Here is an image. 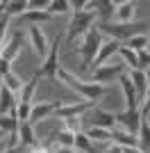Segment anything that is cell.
<instances>
[{
	"instance_id": "cell-1",
	"label": "cell",
	"mask_w": 150,
	"mask_h": 153,
	"mask_svg": "<svg viewBox=\"0 0 150 153\" xmlns=\"http://www.w3.org/2000/svg\"><path fill=\"white\" fill-rule=\"evenodd\" d=\"M57 80H59V82H64V85H68L71 89H75L82 98H87V101H91V103H93L96 98H100L102 94H107V87H105V85L87 82V80H82V78L73 76L71 71H66L64 66H59V71H57Z\"/></svg>"
},
{
	"instance_id": "cell-2",
	"label": "cell",
	"mask_w": 150,
	"mask_h": 153,
	"mask_svg": "<svg viewBox=\"0 0 150 153\" xmlns=\"http://www.w3.org/2000/svg\"><path fill=\"white\" fill-rule=\"evenodd\" d=\"M100 46H102V32L98 30V25H91L87 30V34L82 37V44L77 46V51H80V55H82V62H84V69L87 71H91Z\"/></svg>"
},
{
	"instance_id": "cell-3",
	"label": "cell",
	"mask_w": 150,
	"mask_h": 153,
	"mask_svg": "<svg viewBox=\"0 0 150 153\" xmlns=\"http://www.w3.org/2000/svg\"><path fill=\"white\" fill-rule=\"evenodd\" d=\"M146 23H100L98 30L102 34H107L109 39H116V41H127V39L137 37V34H143Z\"/></svg>"
},
{
	"instance_id": "cell-4",
	"label": "cell",
	"mask_w": 150,
	"mask_h": 153,
	"mask_svg": "<svg viewBox=\"0 0 150 153\" xmlns=\"http://www.w3.org/2000/svg\"><path fill=\"white\" fill-rule=\"evenodd\" d=\"M93 21H96V12H89V9L87 12H75L68 21V27H66V41L73 44L75 39L84 37L87 30L93 25Z\"/></svg>"
},
{
	"instance_id": "cell-5",
	"label": "cell",
	"mask_w": 150,
	"mask_h": 153,
	"mask_svg": "<svg viewBox=\"0 0 150 153\" xmlns=\"http://www.w3.org/2000/svg\"><path fill=\"white\" fill-rule=\"evenodd\" d=\"M64 37L62 34H57L55 41L50 44V51L46 55L43 64H41V69L37 71L39 78H48V80H57V71H59V46H62Z\"/></svg>"
},
{
	"instance_id": "cell-6",
	"label": "cell",
	"mask_w": 150,
	"mask_h": 153,
	"mask_svg": "<svg viewBox=\"0 0 150 153\" xmlns=\"http://www.w3.org/2000/svg\"><path fill=\"white\" fill-rule=\"evenodd\" d=\"M125 73V64H102L98 69L91 71V80L89 82H96V85H102V82H112L114 78H121Z\"/></svg>"
},
{
	"instance_id": "cell-7",
	"label": "cell",
	"mask_w": 150,
	"mask_h": 153,
	"mask_svg": "<svg viewBox=\"0 0 150 153\" xmlns=\"http://www.w3.org/2000/svg\"><path fill=\"white\" fill-rule=\"evenodd\" d=\"M114 117H116V123L125 128V133L134 135V137L139 135V126H141V112L139 110H134V112L123 110V112H118V114H114Z\"/></svg>"
},
{
	"instance_id": "cell-8",
	"label": "cell",
	"mask_w": 150,
	"mask_h": 153,
	"mask_svg": "<svg viewBox=\"0 0 150 153\" xmlns=\"http://www.w3.org/2000/svg\"><path fill=\"white\" fill-rule=\"evenodd\" d=\"M21 46H23V34H21V32L9 34V39L0 46V57L7 59V62H14L16 55H18V51H21Z\"/></svg>"
},
{
	"instance_id": "cell-9",
	"label": "cell",
	"mask_w": 150,
	"mask_h": 153,
	"mask_svg": "<svg viewBox=\"0 0 150 153\" xmlns=\"http://www.w3.org/2000/svg\"><path fill=\"white\" fill-rule=\"evenodd\" d=\"M118 82H121V87H123V94H125V105H127V112H134V110H141V103H139V98H137V91H134V85H132V80H130V76L127 73H123V76L118 78Z\"/></svg>"
},
{
	"instance_id": "cell-10",
	"label": "cell",
	"mask_w": 150,
	"mask_h": 153,
	"mask_svg": "<svg viewBox=\"0 0 150 153\" xmlns=\"http://www.w3.org/2000/svg\"><path fill=\"white\" fill-rule=\"evenodd\" d=\"M27 32H30V41H32L34 55L46 59V55H48V41H46V34L41 32V27L39 25H27Z\"/></svg>"
},
{
	"instance_id": "cell-11",
	"label": "cell",
	"mask_w": 150,
	"mask_h": 153,
	"mask_svg": "<svg viewBox=\"0 0 150 153\" xmlns=\"http://www.w3.org/2000/svg\"><path fill=\"white\" fill-rule=\"evenodd\" d=\"M89 12H96V16H100V23H107L112 19V14H116V2L112 0H93V2H87Z\"/></svg>"
},
{
	"instance_id": "cell-12",
	"label": "cell",
	"mask_w": 150,
	"mask_h": 153,
	"mask_svg": "<svg viewBox=\"0 0 150 153\" xmlns=\"http://www.w3.org/2000/svg\"><path fill=\"white\" fill-rule=\"evenodd\" d=\"M91 108H93L91 101H82V103H73V105H59V108L55 110V114L59 117V119H71V117H82Z\"/></svg>"
},
{
	"instance_id": "cell-13",
	"label": "cell",
	"mask_w": 150,
	"mask_h": 153,
	"mask_svg": "<svg viewBox=\"0 0 150 153\" xmlns=\"http://www.w3.org/2000/svg\"><path fill=\"white\" fill-rule=\"evenodd\" d=\"M59 105H62L59 101H50V103H39V105H34L32 112H30V123L34 126V123L48 119L50 114H55V110L59 108Z\"/></svg>"
},
{
	"instance_id": "cell-14",
	"label": "cell",
	"mask_w": 150,
	"mask_h": 153,
	"mask_svg": "<svg viewBox=\"0 0 150 153\" xmlns=\"http://www.w3.org/2000/svg\"><path fill=\"white\" fill-rule=\"evenodd\" d=\"M118 48H121V41H116V39H109V41H105V44L100 46V51H98V55H96V59H93V66H91V71L98 69V66H102V62H107V59L112 57L114 53H118Z\"/></svg>"
},
{
	"instance_id": "cell-15",
	"label": "cell",
	"mask_w": 150,
	"mask_h": 153,
	"mask_svg": "<svg viewBox=\"0 0 150 153\" xmlns=\"http://www.w3.org/2000/svg\"><path fill=\"white\" fill-rule=\"evenodd\" d=\"M127 76H130L132 85H134V91H137V98L141 103V98H146V91H148V78H146L143 71H139V69H130Z\"/></svg>"
},
{
	"instance_id": "cell-16",
	"label": "cell",
	"mask_w": 150,
	"mask_h": 153,
	"mask_svg": "<svg viewBox=\"0 0 150 153\" xmlns=\"http://www.w3.org/2000/svg\"><path fill=\"white\" fill-rule=\"evenodd\" d=\"M93 128H105V130H114L116 128V117L112 112H105V110H93Z\"/></svg>"
},
{
	"instance_id": "cell-17",
	"label": "cell",
	"mask_w": 150,
	"mask_h": 153,
	"mask_svg": "<svg viewBox=\"0 0 150 153\" xmlns=\"http://www.w3.org/2000/svg\"><path fill=\"white\" fill-rule=\"evenodd\" d=\"M112 142L114 144H118V146H127V149H139V137L130 133H123V130H112Z\"/></svg>"
},
{
	"instance_id": "cell-18",
	"label": "cell",
	"mask_w": 150,
	"mask_h": 153,
	"mask_svg": "<svg viewBox=\"0 0 150 153\" xmlns=\"http://www.w3.org/2000/svg\"><path fill=\"white\" fill-rule=\"evenodd\" d=\"M18 137H21V146H25V149H30L34 142H37V137H34V128H32V123L30 121H21V126H18Z\"/></svg>"
},
{
	"instance_id": "cell-19",
	"label": "cell",
	"mask_w": 150,
	"mask_h": 153,
	"mask_svg": "<svg viewBox=\"0 0 150 153\" xmlns=\"http://www.w3.org/2000/svg\"><path fill=\"white\" fill-rule=\"evenodd\" d=\"M52 16H50L46 9H27V12L21 16V21H25V23H30V25H39V23H46V21H50Z\"/></svg>"
},
{
	"instance_id": "cell-20",
	"label": "cell",
	"mask_w": 150,
	"mask_h": 153,
	"mask_svg": "<svg viewBox=\"0 0 150 153\" xmlns=\"http://www.w3.org/2000/svg\"><path fill=\"white\" fill-rule=\"evenodd\" d=\"M134 12H137L134 2H118L116 5V19H118V23H132Z\"/></svg>"
},
{
	"instance_id": "cell-21",
	"label": "cell",
	"mask_w": 150,
	"mask_h": 153,
	"mask_svg": "<svg viewBox=\"0 0 150 153\" xmlns=\"http://www.w3.org/2000/svg\"><path fill=\"white\" fill-rule=\"evenodd\" d=\"M37 82H39V76H34L23 85V89H21V101L18 105H32V96H34V89H37Z\"/></svg>"
},
{
	"instance_id": "cell-22",
	"label": "cell",
	"mask_w": 150,
	"mask_h": 153,
	"mask_svg": "<svg viewBox=\"0 0 150 153\" xmlns=\"http://www.w3.org/2000/svg\"><path fill=\"white\" fill-rule=\"evenodd\" d=\"M139 151L141 153H150V123L148 119H141V126H139Z\"/></svg>"
},
{
	"instance_id": "cell-23",
	"label": "cell",
	"mask_w": 150,
	"mask_h": 153,
	"mask_svg": "<svg viewBox=\"0 0 150 153\" xmlns=\"http://www.w3.org/2000/svg\"><path fill=\"white\" fill-rule=\"evenodd\" d=\"M16 105H18V101H16L14 94L2 85V87H0V114H9V110L16 108Z\"/></svg>"
},
{
	"instance_id": "cell-24",
	"label": "cell",
	"mask_w": 150,
	"mask_h": 153,
	"mask_svg": "<svg viewBox=\"0 0 150 153\" xmlns=\"http://www.w3.org/2000/svg\"><path fill=\"white\" fill-rule=\"evenodd\" d=\"M118 55L123 57V64H125V66H130V69H139V57H137V53H134V51H130L127 46H123V44H121Z\"/></svg>"
},
{
	"instance_id": "cell-25",
	"label": "cell",
	"mask_w": 150,
	"mask_h": 153,
	"mask_svg": "<svg viewBox=\"0 0 150 153\" xmlns=\"http://www.w3.org/2000/svg\"><path fill=\"white\" fill-rule=\"evenodd\" d=\"M18 126H21V121L18 119H14V117H9V114H0V130L2 133H18Z\"/></svg>"
},
{
	"instance_id": "cell-26",
	"label": "cell",
	"mask_w": 150,
	"mask_h": 153,
	"mask_svg": "<svg viewBox=\"0 0 150 153\" xmlns=\"http://www.w3.org/2000/svg\"><path fill=\"white\" fill-rule=\"evenodd\" d=\"M46 12L52 16V14H68L71 12V2L68 0H50L48 7H46Z\"/></svg>"
},
{
	"instance_id": "cell-27",
	"label": "cell",
	"mask_w": 150,
	"mask_h": 153,
	"mask_svg": "<svg viewBox=\"0 0 150 153\" xmlns=\"http://www.w3.org/2000/svg\"><path fill=\"white\" fill-rule=\"evenodd\" d=\"M52 142L55 140H37L30 149H27V153H55L57 149L52 146Z\"/></svg>"
},
{
	"instance_id": "cell-28",
	"label": "cell",
	"mask_w": 150,
	"mask_h": 153,
	"mask_svg": "<svg viewBox=\"0 0 150 153\" xmlns=\"http://www.w3.org/2000/svg\"><path fill=\"white\" fill-rule=\"evenodd\" d=\"M27 12V2L25 0H14V2H7V9L5 14L12 19V16H23V14Z\"/></svg>"
},
{
	"instance_id": "cell-29",
	"label": "cell",
	"mask_w": 150,
	"mask_h": 153,
	"mask_svg": "<svg viewBox=\"0 0 150 153\" xmlns=\"http://www.w3.org/2000/svg\"><path fill=\"white\" fill-rule=\"evenodd\" d=\"M52 140H55L62 149H73V146H75V135H73V133H68V130H62V133H57Z\"/></svg>"
},
{
	"instance_id": "cell-30",
	"label": "cell",
	"mask_w": 150,
	"mask_h": 153,
	"mask_svg": "<svg viewBox=\"0 0 150 153\" xmlns=\"http://www.w3.org/2000/svg\"><path fill=\"white\" fill-rule=\"evenodd\" d=\"M2 85H5L7 89L12 91V94H16V91H21V89H23V85H25V82H21L18 78L14 76L12 71H9V73H7V76H5V78H2Z\"/></svg>"
},
{
	"instance_id": "cell-31",
	"label": "cell",
	"mask_w": 150,
	"mask_h": 153,
	"mask_svg": "<svg viewBox=\"0 0 150 153\" xmlns=\"http://www.w3.org/2000/svg\"><path fill=\"white\" fill-rule=\"evenodd\" d=\"M89 137V140H100V142H107V140H112V130H105V128H89L87 133H84Z\"/></svg>"
},
{
	"instance_id": "cell-32",
	"label": "cell",
	"mask_w": 150,
	"mask_h": 153,
	"mask_svg": "<svg viewBox=\"0 0 150 153\" xmlns=\"http://www.w3.org/2000/svg\"><path fill=\"white\" fill-rule=\"evenodd\" d=\"M146 46H148V37H146V34H137V37L127 39V48H130V51H134V53L146 51Z\"/></svg>"
},
{
	"instance_id": "cell-33",
	"label": "cell",
	"mask_w": 150,
	"mask_h": 153,
	"mask_svg": "<svg viewBox=\"0 0 150 153\" xmlns=\"http://www.w3.org/2000/svg\"><path fill=\"white\" fill-rule=\"evenodd\" d=\"M75 149H80L82 153H93V144L84 133H77L75 135Z\"/></svg>"
},
{
	"instance_id": "cell-34",
	"label": "cell",
	"mask_w": 150,
	"mask_h": 153,
	"mask_svg": "<svg viewBox=\"0 0 150 153\" xmlns=\"http://www.w3.org/2000/svg\"><path fill=\"white\" fill-rule=\"evenodd\" d=\"M137 57H139V71H148L150 69V53L148 51H139L137 53Z\"/></svg>"
},
{
	"instance_id": "cell-35",
	"label": "cell",
	"mask_w": 150,
	"mask_h": 153,
	"mask_svg": "<svg viewBox=\"0 0 150 153\" xmlns=\"http://www.w3.org/2000/svg\"><path fill=\"white\" fill-rule=\"evenodd\" d=\"M64 121H66V128H64V130H68V133H73V135L82 133L80 130V117H71V119H64Z\"/></svg>"
},
{
	"instance_id": "cell-36",
	"label": "cell",
	"mask_w": 150,
	"mask_h": 153,
	"mask_svg": "<svg viewBox=\"0 0 150 153\" xmlns=\"http://www.w3.org/2000/svg\"><path fill=\"white\" fill-rule=\"evenodd\" d=\"M139 112H141V119H148V114H150V85H148V91H146V101Z\"/></svg>"
},
{
	"instance_id": "cell-37",
	"label": "cell",
	"mask_w": 150,
	"mask_h": 153,
	"mask_svg": "<svg viewBox=\"0 0 150 153\" xmlns=\"http://www.w3.org/2000/svg\"><path fill=\"white\" fill-rule=\"evenodd\" d=\"M25 151H27V149H25V146H21V144H18V146H14V149H7L5 153H25Z\"/></svg>"
},
{
	"instance_id": "cell-38",
	"label": "cell",
	"mask_w": 150,
	"mask_h": 153,
	"mask_svg": "<svg viewBox=\"0 0 150 153\" xmlns=\"http://www.w3.org/2000/svg\"><path fill=\"white\" fill-rule=\"evenodd\" d=\"M105 153H123V146H118V144H114L109 151H105Z\"/></svg>"
},
{
	"instance_id": "cell-39",
	"label": "cell",
	"mask_w": 150,
	"mask_h": 153,
	"mask_svg": "<svg viewBox=\"0 0 150 153\" xmlns=\"http://www.w3.org/2000/svg\"><path fill=\"white\" fill-rule=\"evenodd\" d=\"M55 153H75V151H73V149H62V146H57Z\"/></svg>"
},
{
	"instance_id": "cell-40",
	"label": "cell",
	"mask_w": 150,
	"mask_h": 153,
	"mask_svg": "<svg viewBox=\"0 0 150 153\" xmlns=\"http://www.w3.org/2000/svg\"><path fill=\"white\" fill-rule=\"evenodd\" d=\"M0 137H5V133H2V130H0Z\"/></svg>"
}]
</instances>
